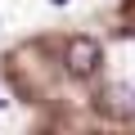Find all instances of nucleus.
<instances>
[{
  "label": "nucleus",
  "instance_id": "nucleus-1",
  "mask_svg": "<svg viewBox=\"0 0 135 135\" xmlns=\"http://www.w3.org/2000/svg\"><path fill=\"white\" fill-rule=\"evenodd\" d=\"M95 68H99V41L72 36V41H68V72H72V77H90Z\"/></svg>",
  "mask_w": 135,
  "mask_h": 135
},
{
  "label": "nucleus",
  "instance_id": "nucleus-2",
  "mask_svg": "<svg viewBox=\"0 0 135 135\" xmlns=\"http://www.w3.org/2000/svg\"><path fill=\"white\" fill-rule=\"evenodd\" d=\"M104 113H122V117H131V113H135V90H131V86H113V90H104Z\"/></svg>",
  "mask_w": 135,
  "mask_h": 135
}]
</instances>
